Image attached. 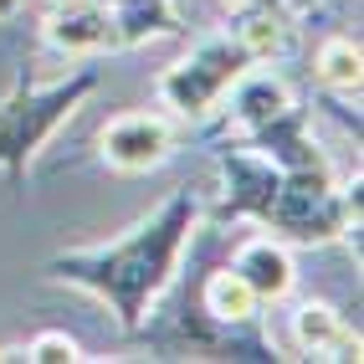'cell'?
Returning <instances> with one entry per match:
<instances>
[{
  "mask_svg": "<svg viewBox=\"0 0 364 364\" xmlns=\"http://www.w3.org/2000/svg\"><path fill=\"white\" fill-rule=\"evenodd\" d=\"M200 226V200L196 190H175L154 215L134 221L124 236L103 241V247H77V252H57L46 262V272L57 282H72L82 293L103 298L108 313L118 318L124 333H139L159 293L175 282V267L190 247V236Z\"/></svg>",
  "mask_w": 364,
  "mask_h": 364,
  "instance_id": "6da1fadb",
  "label": "cell"
},
{
  "mask_svg": "<svg viewBox=\"0 0 364 364\" xmlns=\"http://www.w3.org/2000/svg\"><path fill=\"white\" fill-rule=\"evenodd\" d=\"M221 215H252L277 241L298 247H328L349 221H359V185L349 196L333 185L328 169H287L252 144L221 149Z\"/></svg>",
  "mask_w": 364,
  "mask_h": 364,
  "instance_id": "7a4b0ae2",
  "label": "cell"
},
{
  "mask_svg": "<svg viewBox=\"0 0 364 364\" xmlns=\"http://www.w3.org/2000/svg\"><path fill=\"white\" fill-rule=\"evenodd\" d=\"M92 92H98V72L92 67L72 72V77H62V82L21 77L6 98H0V175H6L11 185L26 180V169L41 154V144L52 139Z\"/></svg>",
  "mask_w": 364,
  "mask_h": 364,
  "instance_id": "3957f363",
  "label": "cell"
},
{
  "mask_svg": "<svg viewBox=\"0 0 364 364\" xmlns=\"http://www.w3.org/2000/svg\"><path fill=\"white\" fill-rule=\"evenodd\" d=\"M247 67H257V62H252L247 46H241L236 31L231 36H210L190 57L169 62L159 72V77H154V98H159V108H169L175 118H205L231 92V82Z\"/></svg>",
  "mask_w": 364,
  "mask_h": 364,
  "instance_id": "277c9868",
  "label": "cell"
},
{
  "mask_svg": "<svg viewBox=\"0 0 364 364\" xmlns=\"http://www.w3.org/2000/svg\"><path fill=\"white\" fill-rule=\"evenodd\" d=\"M103 159L118 175H144V169H159L175 149V124L164 113H118L103 124L98 134Z\"/></svg>",
  "mask_w": 364,
  "mask_h": 364,
  "instance_id": "5b68a950",
  "label": "cell"
},
{
  "mask_svg": "<svg viewBox=\"0 0 364 364\" xmlns=\"http://www.w3.org/2000/svg\"><path fill=\"white\" fill-rule=\"evenodd\" d=\"M46 41H52L62 57H92V52H108V46H118L108 0L52 6V16H46Z\"/></svg>",
  "mask_w": 364,
  "mask_h": 364,
  "instance_id": "8992f818",
  "label": "cell"
},
{
  "mask_svg": "<svg viewBox=\"0 0 364 364\" xmlns=\"http://www.w3.org/2000/svg\"><path fill=\"white\" fill-rule=\"evenodd\" d=\"M231 267L241 272V282L257 293V303H282L287 293H293V282H298V267H293V252L282 247L277 236H252V241H241Z\"/></svg>",
  "mask_w": 364,
  "mask_h": 364,
  "instance_id": "52a82bcc",
  "label": "cell"
},
{
  "mask_svg": "<svg viewBox=\"0 0 364 364\" xmlns=\"http://www.w3.org/2000/svg\"><path fill=\"white\" fill-rule=\"evenodd\" d=\"M293 338L308 359H359V333L338 318V308L328 303H298L293 313Z\"/></svg>",
  "mask_w": 364,
  "mask_h": 364,
  "instance_id": "ba28073f",
  "label": "cell"
},
{
  "mask_svg": "<svg viewBox=\"0 0 364 364\" xmlns=\"http://www.w3.org/2000/svg\"><path fill=\"white\" fill-rule=\"evenodd\" d=\"M118 46H144L159 36H180V16L169 0H108Z\"/></svg>",
  "mask_w": 364,
  "mask_h": 364,
  "instance_id": "9c48e42d",
  "label": "cell"
},
{
  "mask_svg": "<svg viewBox=\"0 0 364 364\" xmlns=\"http://www.w3.org/2000/svg\"><path fill=\"white\" fill-rule=\"evenodd\" d=\"M236 36L252 52V62H272V57L287 52V26H282V16L272 11V0H252V6H241Z\"/></svg>",
  "mask_w": 364,
  "mask_h": 364,
  "instance_id": "30bf717a",
  "label": "cell"
},
{
  "mask_svg": "<svg viewBox=\"0 0 364 364\" xmlns=\"http://www.w3.org/2000/svg\"><path fill=\"white\" fill-rule=\"evenodd\" d=\"M313 72H318V82L328 87V92H359V82H364V52H359V41H349V36H328L323 46H318V62H313Z\"/></svg>",
  "mask_w": 364,
  "mask_h": 364,
  "instance_id": "8fae6325",
  "label": "cell"
},
{
  "mask_svg": "<svg viewBox=\"0 0 364 364\" xmlns=\"http://www.w3.org/2000/svg\"><path fill=\"white\" fill-rule=\"evenodd\" d=\"M205 313L215 323H247L257 313V293L241 282L236 267H221V272L205 277Z\"/></svg>",
  "mask_w": 364,
  "mask_h": 364,
  "instance_id": "7c38bea8",
  "label": "cell"
},
{
  "mask_svg": "<svg viewBox=\"0 0 364 364\" xmlns=\"http://www.w3.org/2000/svg\"><path fill=\"white\" fill-rule=\"evenodd\" d=\"M26 359H36V364H77L82 349H77V338H67V333H36Z\"/></svg>",
  "mask_w": 364,
  "mask_h": 364,
  "instance_id": "4fadbf2b",
  "label": "cell"
},
{
  "mask_svg": "<svg viewBox=\"0 0 364 364\" xmlns=\"http://www.w3.org/2000/svg\"><path fill=\"white\" fill-rule=\"evenodd\" d=\"M21 6H26V0H0V21H6V16H16Z\"/></svg>",
  "mask_w": 364,
  "mask_h": 364,
  "instance_id": "5bb4252c",
  "label": "cell"
},
{
  "mask_svg": "<svg viewBox=\"0 0 364 364\" xmlns=\"http://www.w3.org/2000/svg\"><path fill=\"white\" fill-rule=\"evenodd\" d=\"M46 6H77V0H46Z\"/></svg>",
  "mask_w": 364,
  "mask_h": 364,
  "instance_id": "9a60e30c",
  "label": "cell"
},
{
  "mask_svg": "<svg viewBox=\"0 0 364 364\" xmlns=\"http://www.w3.org/2000/svg\"><path fill=\"white\" fill-rule=\"evenodd\" d=\"M0 359H6V354H0Z\"/></svg>",
  "mask_w": 364,
  "mask_h": 364,
  "instance_id": "2e32d148",
  "label": "cell"
}]
</instances>
